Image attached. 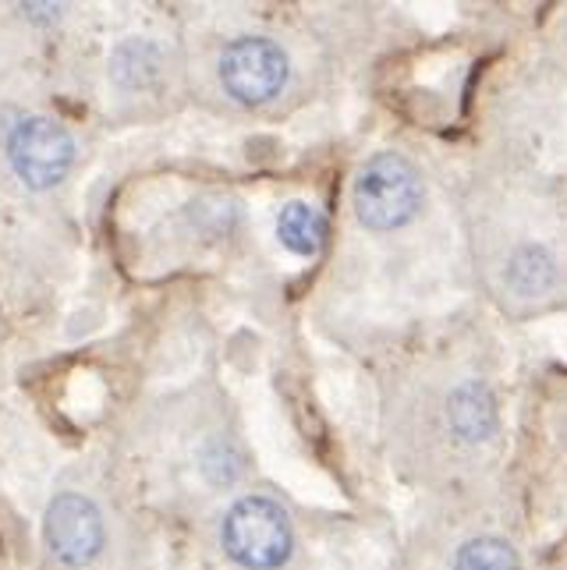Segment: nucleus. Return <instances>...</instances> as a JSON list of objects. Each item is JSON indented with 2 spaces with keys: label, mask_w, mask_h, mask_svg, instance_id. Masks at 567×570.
Wrapping results in <instances>:
<instances>
[{
  "label": "nucleus",
  "mask_w": 567,
  "mask_h": 570,
  "mask_svg": "<svg viewBox=\"0 0 567 570\" xmlns=\"http://www.w3.org/2000/svg\"><path fill=\"white\" fill-rule=\"evenodd\" d=\"M224 549L234 563H242L245 570H273L291 557V521L284 510L263 500L248 497L242 503H234L224 518Z\"/></svg>",
  "instance_id": "nucleus-1"
},
{
  "label": "nucleus",
  "mask_w": 567,
  "mask_h": 570,
  "mask_svg": "<svg viewBox=\"0 0 567 570\" xmlns=\"http://www.w3.org/2000/svg\"><path fill=\"white\" fill-rule=\"evenodd\" d=\"M422 206V181L416 167L398 153L369 160L355 185V213L365 227L394 230L404 227Z\"/></svg>",
  "instance_id": "nucleus-2"
},
{
  "label": "nucleus",
  "mask_w": 567,
  "mask_h": 570,
  "mask_svg": "<svg viewBox=\"0 0 567 570\" xmlns=\"http://www.w3.org/2000/svg\"><path fill=\"white\" fill-rule=\"evenodd\" d=\"M221 82L238 104H266L287 82V57L273 39H234L221 57Z\"/></svg>",
  "instance_id": "nucleus-3"
},
{
  "label": "nucleus",
  "mask_w": 567,
  "mask_h": 570,
  "mask_svg": "<svg viewBox=\"0 0 567 570\" xmlns=\"http://www.w3.org/2000/svg\"><path fill=\"white\" fill-rule=\"evenodd\" d=\"M8 156L14 174L29 188H50L65 178L75 160V142L65 131V125L50 117H29L8 139Z\"/></svg>",
  "instance_id": "nucleus-4"
},
{
  "label": "nucleus",
  "mask_w": 567,
  "mask_h": 570,
  "mask_svg": "<svg viewBox=\"0 0 567 570\" xmlns=\"http://www.w3.org/2000/svg\"><path fill=\"white\" fill-rule=\"evenodd\" d=\"M47 542L57 560L86 567L104 549V518L92 500L65 493L47 507Z\"/></svg>",
  "instance_id": "nucleus-5"
},
{
  "label": "nucleus",
  "mask_w": 567,
  "mask_h": 570,
  "mask_svg": "<svg viewBox=\"0 0 567 570\" xmlns=\"http://www.w3.org/2000/svg\"><path fill=\"white\" fill-rule=\"evenodd\" d=\"M447 422L468 443L486 440L497 429V404L490 397V390L479 383L458 386L451 393V404H447Z\"/></svg>",
  "instance_id": "nucleus-6"
},
{
  "label": "nucleus",
  "mask_w": 567,
  "mask_h": 570,
  "mask_svg": "<svg viewBox=\"0 0 567 570\" xmlns=\"http://www.w3.org/2000/svg\"><path fill=\"white\" fill-rule=\"evenodd\" d=\"M277 234L284 248H291L295 255H316L326 242V216L309 203H287L281 209Z\"/></svg>",
  "instance_id": "nucleus-7"
},
{
  "label": "nucleus",
  "mask_w": 567,
  "mask_h": 570,
  "mask_svg": "<svg viewBox=\"0 0 567 570\" xmlns=\"http://www.w3.org/2000/svg\"><path fill=\"white\" fill-rule=\"evenodd\" d=\"M507 284L518 294H542L554 284V259L536 245H525L507 263Z\"/></svg>",
  "instance_id": "nucleus-8"
},
{
  "label": "nucleus",
  "mask_w": 567,
  "mask_h": 570,
  "mask_svg": "<svg viewBox=\"0 0 567 570\" xmlns=\"http://www.w3.org/2000/svg\"><path fill=\"white\" fill-rule=\"evenodd\" d=\"M454 570H521L515 549L500 539H476L461 546Z\"/></svg>",
  "instance_id": "nucleus-9"
}]
</instances>
